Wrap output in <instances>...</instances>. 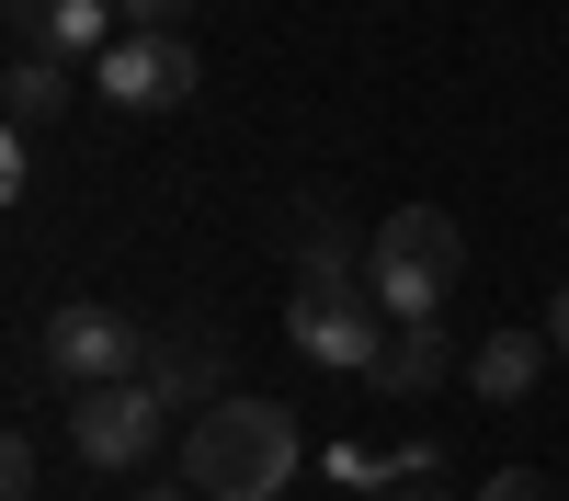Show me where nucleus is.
Listing matches in <instances>:
<instances>
[{
  "instance_id": "16",
  "label": "nucleus",
  "mask_w": 569,
  "mask_h": 501,
  "mask_svg": "<svg viewBox=\"0 0 569 501\" xmlns=\"http://www.w3.org/2000/svg\"><path fill=\"white\" fill-rule=\"evenodd\" d=\"M23 194V126H0V206Z\"/></svg>"
},
{
  "instance_id": "6",
  "label": "nucleus",
  "mask_w": 569,
  "mask_h": 501,
  "mask_svg": "<svg viewBox=\"0 0 569 501\" xmlns=\"http://www.w3.org/2000/svg\"><path fill=\"white\" fill-rule=\"evenodd\" d=\"M388 331H399V319L376 308L365 285H330V297H297V308H284V342H297L308 364H330V377H365V364L388 353Z\"/></svg>"
},
{
  "instance_id": "2",
  "label": "nucleus",
  "mask_w": 569,
  "mask_h": 501,
  "mask_svg": "<svg viewBox=\"0 0 569 501\" xmlns=\"http://www.w3.org/2000/svg\"><path fill=\"white\" fill-rule=\"evenodd\" d=\"M456 273H467V228H456L445 206L376 217V240H365V297L388 308V319H445Z\"/></svg>"
},
{
  "instance_id": "7",
  "label": "nucleus",
  "mask_w": 569,
  "mask_h": 501,
  "mask_svg": "<svg viewBox=\"0 0 569 501\" xmlns=\"http://www.w3.org/2000/svg\"><path fill=\"white\" fill-rule=\"evenodd\" d=\"M284 251H297V297H330V285H365V240L330 206H297V228H284Z\"/></svg>"
},
{
  "instance_id": "12",
  "label": "nucleus",
  "mask_w": 569,
  "mask_h": 501,
  "mask_svg": "<svg viewBox=\"0 0 569 501\" xmlns=\"http://www.w3.org/2000/svg\"><path fill=\"white\" fill-rule=\"evenodd\" d=\"M194 12H206V0H114V23H126V34H182Z\"/></svg>"
},
{
  "instance_id": "3",
  "label": "nucleus",
  "mask_w": 569,
  "mask_h": 501,
  "mask_svg": "<svg viewBox=\"0 0 569 501\" xmlns=\"http://www.w3.org/2000/svg\"><path fill=\"white\" fill-rule=\"evenodd\" d=\"M137 364H149V331H137L126 308H103V297L46 308V377L58 388H126Z\"/></svg>"
},
{
  "instance_id": "19",
  "label": "nucleus",
  "mask_w": 569,
  "mask_h": 501,
  "mask_svg": "<svg viewBox=\"0 0 569 501\" xmlns=\"http://www.w3.org/2000/svg\"><path fill=\"white\" fill-rule=\"evenodd\" d=\"M126 501H194V490H126Z\"/></svg>"
},
{
  "instance_id": "1",
  "label": "nucleus",
  "mask_w": 569,
  "mask_h": 501,
  "mask_svg": "<svg viewBox=\"0 0 569 501\" xmlns=\"http://www.w3.org/2000/svg\"><path fill=\"white\" fill-rule=\"evenodd\" d=\"M297 410L284 399H251V388H228L194 410V433H182V490H206V501H273L284 479H297Z\"/></svg>"
},
{
  "instance_id": "17",
  "label": "nucleus",
  "mask_w": 569,
  "mask_h": 501,
  "mask_svg": "<svg viewBox=\"0 0 569 501\" xmlns=\"http://www.w3.org/2000/svg\"><path fill=\"white\" fill-rule=\"evenodd\" d=\"M0 12H12V34L34 46V34H46V12H69V0H0Z\"/></svg>"
},
{
  "instance_id": "15",
  "label": "nucleus",
  "mask_w": 569,
  "mask_h": 501,
  "mask_svg": "<svg viewBox=\"0 0 569 501\" xmlns=\"http://www.w3.org/2000/svg\"><path fill=\"white\" fill-rule=\"evenodd\" d=\"M479 501H558V479H536V468H501Z\"/></svg>"
},
{
  "instance_id": "10",
  "label": "nucleus",
  "mask_w": 569,
  "mask_h": 501,
  "mask_svg": "<svg viewBox=\"0 0 569 501\" xmlns=\"http://www.w3.org/2000/svg\"><path fill=\"white\" fill-rule=\"evenodd\" d=\"M58 103H69L58 58H12V69H0V126H58Z\"/></svg>"
},
{
  "instance_id": "9",
  "label": "nucleus",
  "mask_w": 569,
  "mask_h": 501,
  "mask_svg": "<svg viewBox=\"0 0 569 501\" xmlns=\"http://www.w3.org/2000/svg\"><path fill=\"white\" fill-rule=\"evenodd\" d=\"M536 364H547V331H490L479 353H467V388H479V399H536Z\"/></svg>"
},
{
  "instance_id": "18",
  "label": "nucleus",
  "mask_w": 569,
  "mask_h": 501,
  "mask_svg": "<svg viewBox=\"0 0 569 501\" xmlns=\"http://www.w3.org/2000/svg\"><path fill=\"white\" fill-rule=\"evenodd\" d=\"M547 353H569V285L547 297Z\"/></svg>"
},
{
  "instance_id": "8",
  "label": "nucleus",
  "mask_w": 569,
  "mask_h": 501,
  "mask_svg": "<svg viewBox=\"0 0 569 501\" xmlns=\"http://www.w3.org/2000/svg\"><path fill=\"white\" fill-rule=\"evenodd\" d=\"M445 364H456L445 319H399V331H388V353L365 364V399H421V388L445 377Z\"/></svg>"
},
{
  "instance_id": "14",
  "label": "nucleus",
  "mask_w": 569,
  "mask_h": 501,
  "mask_svg": "<svg viewBox=\"0 0 569 501\" xmlns=\"http://www.w3.org/2000/svg\"><path fill=\"white\" fill-rule=\"evenodd\" d=\"M421 479H433V455H410V468H388V479H376L365 501H433V490H421Z\"/></svg>"
},
{
  "instance_id": "11",
  "label": "nucleus",
  "mask_w": 569,
  "mask_h": 501,
  "mask_svg": "<svg viewBox=\"0 0 569 501\" xmlns=\"http://www.w3.org/2000/svg\"><path fill=\"white\" fill-rule=\"evenodd\" d=\"M160 399H228L217 388V364H206V342H149V364H137Z\"/></svg>"
},
{
  "instance_id": "13",
  "label": "nucleus",
  "mask_w": 569,
  "mask_h": 501,
  "mask_svg": "<svg viewBox=\"0 0 569 501\" xmlns=\"http://www.w3.org/2000/svg\"><path fill=\"white\" fill-rule=\"evenodd\" d=\"M0 501H34V444L0 433Z\"/></svg>"
},
{
  "instance_id": "4",
  "label": "nucleus",
  "mask_w": 569,
  "mask_h": 501,
  "mask_svg": "<svg viewBox=\"0 0 569 501\" xmlns=\"http://www.w3.org/2000/svg\"><path fill=\"white\" fill-rule=\"evenodd\" d=\"M194 91H206L194 34H114L103 46V103L114 114H182Z\"/></svg>"
},
{
  "instance_id": "5",
  "label": "nucleus",
  "mask_w": 569,
  "mask_h": 501,
  "mask_svg": "<svg viewBox=\"0 0 569 501\" xmlns=\"http://www.w3.org/2000/svg\"><path fill=\"white\" fill-rule=\"evenodd\" d=\"M160 388L149 377H126V388H80L69 399V444H80V468H149L160 455Z\"/></svg>"
}]
</instances>
